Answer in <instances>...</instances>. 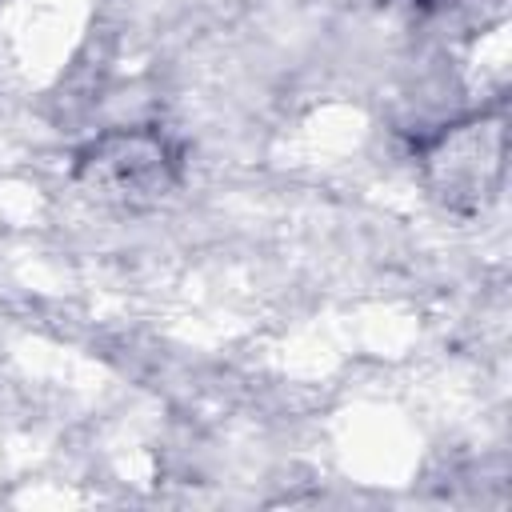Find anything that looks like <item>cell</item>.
Instances as JSON below:
<instances>
[{
	"instance_id": "6da1fadb",
	"label": "cell",
	"mask_w": 512,
	"mask_h": 512,
	"mask_svg": "<svg viewBox=\"0 0 512 512\" xmlns=\"http://www.w3.org/2000/svg\"><path fill=\"white\" fill-rule=\"evenodd\" d=\"M412 164L436 208H444L456 220L484 216L496 204L504 188V168H508L504 96L416 132Z\"/></svg>"
},
{
	"instance_id": "7a4b0ae2",
	"label": "cell",
	"mask_w": 512,
	"mask_h": 512,
	"mask_svg": "<svg viewBox=\"0 0 512 512\" xmlns=\"http://www.w3.org/2000/svg\"><path fill=\"white\" fill-rule=\"evenodd\" d=\"M184 144L164 124H116L72 156V184L116 212H148L184 184Z\"/></svg>"
}]
</instances>
